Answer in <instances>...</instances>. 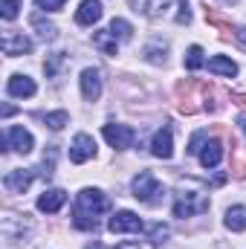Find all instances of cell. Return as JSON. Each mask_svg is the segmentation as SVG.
<instances>
[{"label": "cell", "mask_w": 246, "mask_h": 249, "mask_svg": "<svg viewBox=\"0 0 246 249\" xmlns=\"http://www.w3.org/2000/svg\"><path fill=\"white\" fill-rule=\"evenodd\" d=\"M107 209H110V203L99 188H84V191H78V200H75L72 226L84 229V232H93L99 226V214H105Z\"/></svg>", "instance_id": "1"}, {"label": "cell", "mask_w": 246, "mask_h": 249, "mask_svg": "<svg viewBox=\"0 0 246 249\" xmlns=\"http://www.w3.org/2000/svg\"><path fill=\"white\" fill-rule=\"evenodd\" d=\"M209 212V194L197 180H183L177 186V200H174V217H194Z\"/></svg>", "instance_id": "2"}, {"label": "cell", "mask_w": 246, "mask_h": 249, "mask_svg": "<svg viewBox=\"0 0 246 249\" xmlns=\"http://www.w3.org/2000/svg\"><path fill=\"white\" fill-rule=\"evenodd\" d=\"M130 188H133V197L139 200V203H148V206H157L159 200H162V183L151 174V171H139L136 177H133V183H130Z\"/></svg>", "instance_id": "3"}, {"label": "cell", "mask_w": 246, "mask_h": 249, "mask_svg": "<svg viewBox=\"0 0 246 249\" xmlns=\"http://www.w3.org/2000/svg\"><path fill=\"white\" fill-rule=\"evenodd\" d=\"M102 133H105V139H107V145L110 148H116V151H124V148H130L133 145V139H136V130L133 127H127V124H105L102 127Z\"/></svg>", "instance_id": "4"}, {"label": "cell", "mask_w": 246, "mask_h": 249, "mask_svg": "<svg viewBox=\"0 0 246 249\" xmlns=\"http://www.w3.org/2000/svg\"><path fill=\"white\" fill-rule=\"evenodd\" d=\"M0 50H3V55H23V53H32V41L23 35V32H18V29H6L3 32V38H0Z\"/></svg>", "instance_id": "5"}, {"label": "cell", "mask_w": 246, "mask_h": 249, "mask_svg": "<svg viewBox=\"0 0 246 249\" xmlns=\"http://www.w3.org/2000/svg\"><path fill=\"white\" fill-rule=\"evenodd\" d=\"M107 229L113 232V235H124V232H142L145 229V223L139 220V214H133V212H116L113 217H110V223H107Z\"/></svg>", "instance_id": "6"}, {"label": "cell", "mask_w": 246, "mask_h": 249, "mask_svg": "<svg viewBox=\"0 0 246 249\" xmlns=\"http://www.w3.org/2000/svg\"><path fill=\"white\" fill-rule=\"evenodd\" d=\"M6 148H12V151H18V154H29V151L35 148V139H32V133H29L26 127L12 124V127L6 130Z\"/></svg>", "instance_id": "7"}, {"label": "cell", "mask_w": 246, "mask_h": 249, "mask_svg": "<svg viewBox=\"0 0 246 249\" xmlns=\"http://www.w3.org/2000/svg\"><path fill=\"white\" fill-rule=\"evenodd\" d=\"M93 157H96V142H93V136L78 133V136L72 139V145H70V162L81 165V162H87V160H93Z\"/></svg>", "instance_id": "8"}, {"label": "cell", "mask_w": 246, "mask_h": 249, "mask_svg": "<svg viewBox=\"0 0 246 249\" xmlns=\"http://www.w3.org/2000/svg\"><path fill=\"white\" fill-rule=\"evenodd\" d=\"M32 180H35V174L29 168H15V171H9L3 177V186H6V191H12V194H23L26 188L32 186Z\"/></svg>", "instance_id": "9"}, {"label": "cell", "mask_w": 246, "mask_h": 249, "mask_svg": "<svg viewBox=\"0 0 246 249\" xmlns=\"http://www.w3.org/2000/svg\"><path fill=\"white\" fill-rule=\"evenodd\" d=\"M151 154H154L157 160H171V154H174V136H171L168 127H162V130L154 133V139H151Z\"/></svg>", "instance_id": "10"}, {"label": "cell", "mask_w": 246, "mask_h": 249, "mask_svg": "<svg viewBox=\"0 0 246 249\" xmlns=\"http://www.w3.org/2000/svg\"><path fill=\"white\" fill-rule=\"evenodd\" d=\"M102 20V3L99 0H81L78 12H75V23L78 26H93Z\"/></svg>", "instance_id": "11"}, {"label": "cell", "mask_w": 246, "mask_h": 249, "mask_svg": "<svg viewBox=\"0 0 246 249\" xmlns=\"http://www.w3.org/2000/svg\"><path fill=\"white\" fill-rule=\"evenodd\" d=\"M81 96H84L87 102H99V96H102L99 70H84V72H81Z\"/></svg>", "instance_id": "12"}, {"label": "cell", "mask_w": 246, "mask_h": 249, "mask_svg": "<svg viewBox=\"0 0 246 249\" xmlns=\"http://www.w3.org/2000/svg\"><path fill=\"white\" fill-rule=\"evenodd\" d=\"M35 81L29 78V75H12L9 78V84H6V93L9 96H15V99H29V96H35Z\"/></svg>", "instance_id": "13"}, {"label": "cell", "mask_w": 246, "mask_h": 249, "mask_svg": "<svg viewBox=\"0 0 246 249\" xmlns=\"http://www.w3.org/2000/svg\"><path fill=\"white\" fill-rule=\"evenodd\" d=\"M64 203H67V191H64V188H47V191L38 197V209L47 212V214H55Z\"/></svg>", "instance_id": "14"}, {"label": "cell", "mask_w": 246, "mask_h": 249, "mask_svg": "<svg viewBox=\"0 0 246 249\" xmlns=\"http://www.w3.org/2000/svg\"><path fill=\"white\" fill-rule=\"evenodd\" d=\"M130 6L148 18H162L168 15V9L174 6V0H130Z\"/></svg>", "instance_id": "15"}, {"label": "cell", "mask_w": 246, "mask_h": 249, "mask_svg": "<svg viewBox=\"0 0 246 249\" xmlns=\"http://www.w3.org/2000/svg\"><path fill=\"white\" fill-rule=\"evenodd\" d=\"M197 157H200V165H203V168H214V165H220V160H223V142H220V139L206 142L203 151H200Z\"/></svg>", "instance_id": "16"}, {"label": "cell", "mask_w": 246, "mask_h": 249, "mask_svg": "<svg viewBox=\"0 0 246 249\" xmlns=\"http://www.w3.org/2000/svg\"><path fill=\"white\" fill-rule=\"evenodd\" d=\"M209 70H211L214 75H226V78H235V75H238V64L232 61V58H226V55L209 58Z\"/></svg>", "instance_id": "17"}, {"label": "cell", "mask_w": 246, "mask_h": 249, "mask_svg": "<svg viewBox=\"0 0 246 249\" xmlns=\"http://www.w3.org/2000/svg\"><path fill=\"white\" fill-rule=\"evenodd\" d=\"M93 44H96L105 55H116V53H119V44H116V38H113L110 29H107V32H105V29H102V32H93Z\"/></svg>", "instance_id": "18"}, {"label": "cell", "mask_w": 246, "mask_h": 249, "mask_svg": "<svg viewBox=\"0 0 246 249\" xmlns=\"http://www.w3.org/2000/svg\"><path fill=\"white\" fill-rule=\"evenodd\" d=\"M226 229H232V232H244L246 229V209L244 206H232L226 212Z\"/></svg>", "instance_id": "19"}, {"label": "cell", "mask_w": 246, "mask_h": 249, "mask_svg": "<svg viewBox=\"0 0 246 249\" xmlns=\"http://www.w3.org/2000/svg\"><path fill=\"white\" fill-rule=\"evenodd\" d=\"M32 26L38 29V35H41L44 41H53V38L58 35V26H55V23H50V20H44L41 15H35V18H32Z\"/></svg>", "instance_id": "20"}, {"label": "cell", "mask_w": 246, "mask_h": 249, "mask_svg": "<svg viewBox=\"0 0 246 249\" xmlns=\"http://www.w3.org/2000/svg\"><path fill=\"white\" fill-rule=\"evenodd\" d=\"M203 64H206V58H203V47H197V44L188 47V53H185V70L194 72V70H200Z\"/></svg>", "instance_id": "21"}, {"label": "cell", "mask_w": 246, "mask_h": 249, "mask_svg": "<svg viewBox=\"0 0 246 249\" xmlns=\"http://www.w3.org/2000/svg\"><path fill=\"white\" fill-rule=\"evenodd\" d=\"M110 32H113V38H119V41H130V35H133V26L122 20V18H113V23H110Z\"/></svg>", "instance_id": "22"}, {"label": "cell", "mask_w": 246, "mask_h": 249, "mask_svg": "<svg viewBox=\"0 0 246 249\" xmlns=\"http://www.w3.org/2000/svg\"><path fill=\"white\" fill-rule=\"evenodd\" d=\"M67 122H70L67 110H55V113H47V116H44V124H47V127H53V130H61Z\"/></svg>", "instance_id": "23"}, {"label": "cell", "mask_w": 246, "mask_h": 249, "mask_svg": "<svg viewBox=\"0 0 246 249\" xmlns=\"http://www.w3.org/2000/svg\"><path fill=\"white\" fill-rule=\"evenodd\" d=\"M20 12V0H0V15L3 20H15Z\"/></svg>", "instance_id": "24"}, {"label": "cell", "mask_w": 246, "mask_h": 249, "mask_svg": "<svg viewBox=\"0 0 246 249\" xmlns=\"http://www.w3.org/2000/svg\"><path fill=\"white\" fill-rule=\"evenodd\" d=\"M145 58H148L151 64H165V47L148 44V47H145Z\"/></svg>", "instance_id": "25"}, {"label": "cell", "mask_w": 246, "mask_h": 249, "mask_svg": "<svg viewBox=\"0 0 246 249\" xmlns=\"http://www.w3.org/2000/svg\"><path fill=\"white\" fill-rule=\"evenodd\" d=\"M64 61H67V58H64V53H55V55H53L50 61L44 64V70H47V75L53 78V75H55V72L61 70V64H64Z\"/></svg>", "instance_id": "26"}, {"label": "cell", "mask_w": 246, "mask_h": 249, "mask_svg": "<svg viewBox=\"0 0 246 249\" xmlns=\"http://www.w3.org/2000/svg\"><path fill=\"white\" fill-rule=\"evenodd\" d=\"M177 9H180V12L174 15V20H177V23H188V20H191V12H188V0H177Z\"/></svg>", "instance_id": "27"}, {"label": "cell", "mask_w": 246, "mask_h": 249, "mask_svg": "<svg viewBox=\"0 0 246 249\" xmlns=\"http://www.w3.org/2000/svg\"><path fill=\"white\" fill-rule=\"evenodd\" d=\"M64 3L67 0H35V6L44 12H58V9H64Z\"/></svg>", "instance_id": "28"}, {"label": "cell", "mask_w": 246, "mask_h": 249, "mask_svg": "<svg viewBox=\"0 0 246 249\" xmlns=\"http://www.w3.org/2000/svg\"><path fill=\"white\" fill-rule=\"evenodd\" d=\"M203 142H206V133H203V130L194 133L191 142H188V154H200V151H203Z\"/></svg>", "instance_id": "29"}, {"label": "cell", "mask_w": 246, "mask_h": 249, "mask_svg": "<svg viewBox=\"0 0 246 249\" xmlns=\"http://www.w3.org/2000/svg\"><path fill=\"white\" fill-rule=\"evenodd\" d=\"M162 238H168V229H165L162 223L151 226V241H154V244H162Z\"/></svg>", "instance_id": "30"}, {"label": "cell", "mask_w": 246, "mask_h": 249, "mask_svg": "<svg viewBox=\"0 0 246 249\" xmlns=\"http://www.w3.org/2000/svg\"><path fill=\"white\" fill-rule=\"evenodd\" d=\"M232 174H235L238 180H244V177H246V162H244V160H238V162L232 165Z\"/></svg>", "instance_id": "31"}, {"label": "cell", "mask_w": 246, "mask_h": 249, "mask_svg": "<svg viewBox=\"0 0 246 249\" xmlns=\"http://www.w3.org/2000/svg\"><path fill=\"white\" fill-rule=\"evenodd\" d=\"M235 38H238V41H241V44H246V26H241V29H238V32H235Z\"/></svg>", "instance_id": "32"}, {"label": "cell", "mask_w": 246, "mask_h": 249, "mask_svg": "<svg viewBox=\"0 0 246 249\" xmlns=\"http://www.w3.org/2000/svg\"><path fill=\"white\" fill-rule=\"evenodd\" d=\"M232 99H235V102H238V105H244V107H246V93H235V96H232Z\"/></svg>", "instance_id": "33"}, {"label": "cell", "mask_w": 246, "mask_h": 249, "mask_svg": "<svg viewBox=\"0 0 246 249\" xmlns=\"http://www.w3.org/2000/svg\"><path fill=\"white\" fill-rule=\"evenodd\" d=\"M116 249H139L136 244H116Z\"/></svg>", "instance_id": "34"}, {"label": "cell", "mask_w": 246, "mask_h": 249, "mask_svg": "<svg viewBox=\"0 0 246 249\" xmlns=\"http://www.w3.org/2000/svg\"><path fill=\"white\" fill-rule=\"evenodd\" d=\"M87 249H105V247H102L99 241H93V244H87Z\"/></svg>", "instance_id": "35"}, {"label": "cell", "mask_w": 246, "mask_h": 249, "mask_svg": "<svg viewBox=\"0 0 246 249\" xmlns=\"http://www.w3.org/2000/svg\"><path fill=\"white\" fill-rule=\"evenodd\" d=\"M238 124H241V127L246 130V116H241V119H238Z\"/></svg>", "instance_id": "36"}, {"label": "cell", "mask_w": 246, "mask_h": 249, "mask_svg": "<svg viewBox=\"0 0 246 249\" xmlns=\"http://www.w3.org/2000/svg\"><path fill=\"white\" fill-rule=\"evenodd\" d=\"M229 3H235V0H229Z\"/></svg>", "instance_id": "37"}]
</instances>
